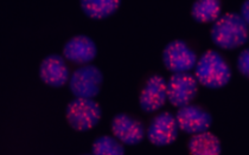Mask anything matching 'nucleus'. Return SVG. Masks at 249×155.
<instances>
[{
    "instance_id": "nucleus-2",
    "label": "nucleus",
    "mask_w": 249,
    "mask_h": 155,
    "mask_svg": "<svg viewBox=\"0 0 249 155\" xmlns=\"http://www.w3.org/2000/svg\"><path fill=\"white\" fill-rule=\"evenodd\" d=\"M194 70L198 83L209 89L223 88L231 78V69L228 62L215 50L205 51L197 59Z\"/></svg>"
},
{
    "instance_id": "nucleus-3",
    "label": "nucleus",
    "mask_w": 249,
    "mask_h": 155,
    "mask_svg": "<svg viewBox=\"0 0 249 155\" xmlns=\"http://www.w3.org/2000/svg\"><path fill=\"white\" fill-rule=\"evenodd\" d=\"M67 121L72 129L87 132L96 126L101 120V108L93 99L76 97L68 104Z\"/></svg>"
},
{
    "instance_id": "nucleus-12",
    "label": "nucleus",
    "mask_w": 249,
    "mask_h": 155,
    "mask_svg": "<svg viewBox=\"0 0 249 155\" xmlns=\"http://www.w3.org/2000/svg\"><path fill=\"white\" fill-rule=\"evenodd\" d=\"M39 77L48 86L61 88L70 80L69 68L66 59L59 55H50L42 62L39 68Z\"/></svg>"
},
{
    "instance_id": "nucleus-16",
    "label": "nucleus",
    "mask_w": 249,
    "mask_h": 155,
    "mask_svg": "<svg viewBox=\"0 0 249 155\" xmlns=\"http://www.w3.org/2000/svg\"><path fill=\"white\" fill-rule=\"evenodd\" d=\"M91 153L94 155H123L124 148L116 138L100 137L94 141Z\"/></svg>"
},
{
    "instance_id": "nucleus-1",
    "label": "nucleus",
    "mask_w": 249,
    "mask_h": 155,
    "mask_svg": "<svg viewBox=\"0 0 249 155\" xmlns=\"http://www.w3.org/2000/svg\"><path fill=\"white\" fill-rule=\"evenodd\" d=\"M211 39L220 49L235 50L249 40V26L240 13H227L213 23Z\"/></svg>"
},
{
    "instance_id": "nucleus-15",
    "label": "nucleus",
    "mask_w": 249,
    "mask_h": 155,
    "mask_svg": "<svg viewBox=\"0 0 249 155\" xmlns=\"http://www.w3.org/2000/svg\"><path fill=\"white\" fill-rule=\"evenodd\" d=\"M220 0H196L192 5L191 16L197 23H215L221 17Z\"/></svg>"
},
{
    "instance_id": "nucleus-18",
    "label": "nucleus",
    "mask_w": 249,
    "mask_h": 155,
    "mask_svg": "<svg viewBox=\"0 0 249 155\" xmlns=\"http://www.w3.org/2000/svg\"><path fill=\"white\" fill-rule=\"evenodd\" d=\"M240 15H241V17L243 18V20H245L249 26V0H246V1L242 4V6H241Z\"/></svg>"
},
{
    "instance_id": "nucleus-8",
    "label": "nucleus",
    "mask_w": 249,
    "mask_h": 155,
    "mask_svg": "<svg viewBox=\"0 0 249 155\" xmlns=\"http://www.w3.org/2000/svg\"><path fill=\"white\" fill-rule=\"evenodd\" d=\"M176 119L179 129L191 135L207 132L213 123V118L207 110L192 104L180 107L176 114Z\"/></svg>"
},
{
    "instance_id": "nucleus-6",
    "label": "nucleus",
    "mask_w": 249,
    "mask_h": 155,
    "mask_svg": "<svg viewBox=\"0 0 249 155\" xmlns=\"http://www.w3.org/2000/svg\"><path fill=\"white\" fill-rule=\"evenodd\" d=\"M197 59L195 51L183 40H173L164 49V65L172 73L190 72L196 67Z\"/></svg>"
},
{
    "instance_id": "nucleus-4",
    "label": "nucleus",
    "mask_w": 249,
    "mask_h": 155,
    "mask_svg": "<svg viewBox=\"0 0 249 155\" xmlns=\"http://www.w3.org/2000/svg\"><path fill=\"white\" fill-rule=\"evenodd\" d=\"M104 75L94 65H82L75 70L69 80V89L75 97L94 99L99 95Z\"/></svg>"
},
{
    "instance_id": "nucleus-14",
    "label": "nucleus",
    "mask_w": 249,
    "mask_h": 155,
    "mask_svg": "<svg viewBox=\"0 0 249 155\" xmlns=\"http://www.w3.org/2000/svg\"><path fill=\"white\" fill-rule=\"evenodd\" d=\"M121 0H81V7L87 17L91 19H105L118 11Z\"/></svg>"
},
{
    "instance_id": "nucleus-10",
    "label": "nucleus",
    "mask_w": 249,
    "mask_h": 155,
    "mask_svg": "<svg viewBox=\"0 0 249 155\" xmlns=\"http://www.w3.org/2000/svg\"><path fill=\"white\" fill-rule=\"evenodd\" d=\"M112 133L121 143L128 146L138 145L145 138V128L142 122L127 114H119L113 119Z\"/></svg>"
},
{
    "instance_id": "nucleus-5",
    "label": "nucleus",
    "mask_w": 249,
    "mask_h": 155,
    "mask_svg": "<svg viewBox=\"0 0 249 155\" xmlns=\"http://www.w3.org/2000/svg\"><path fill=\"white\" fill-rule=\"evenodd\" d=\"M198 91V81L191 72L173 73L167 81V101L173 107L191 104Z\"/></svg>"
},
{
    "instance_id": "nucleus-7",
    "label": "nucleus",
    "mask_w": 249,
    "mask_h": 155,
    "mask_svg": "<svg viewBox=\"0 0 249 155\" xmlns=\"http://www.w3.org/2000/svg\"><path fill=\"white\" fill-rule=\"evenodd\" d=\"M178 130H179V126H178L176 115L169 111H164V113L158 114L151 121L146 132V137L154 146H167L177 140Z\"/></svg>"
},
{
    "instance_id": "nucleus-9",
    "label": "nucleus",
    "mask_w": 249,
    "mask_h": 155,
    "mask_svg": "<svg viewBox=\"0 0 249 155\" xmlns=\"http://www.w3.org/2000/svg\"><path fill=\"white\" fill-rule=\"evenodd\" d=\"M167 101V82L160 75H153L146 82L139 97L140 108L145 113L161 109Z\"/></svg>"
},
{
    "instance_id": "nucleus-13",
    "label": "nucleus",
    "mask_w": 249,
    "mask_h": 155,
    "mask_svg": "<svg viewBox=\"0 0 249 155\" xmlns=\"http://www.w3.org/2000/svg\"><path fill=\"white\" fill-rule=\"evenodd\" d=\"M188 147L192 155H218L222 152L218 138L208 130L192 135Z\"/></svg>"
},
{
    "instance_id": "nucleus-11",
    "label": "nucleus",
    "mask_w": 249,
    "mask_h": 155,
    "mask_svg": "<svg viewBox=\"0 0 249 155\" xmlns=\"http://www.w3.org/2000/svg\"><path fill=\"white\" fill-rule=\"evenodd\" d=\"M97 55V48L91 38L83 36L72 37L63 49V57L74 64L87 65L94 61Z\"/></svg>"
},
{
    "instance_id": "nucleus-17",
    "label": "nucleus",
    "mask_w": 249,
    "mask_h": 155,
    "mask_svg": "<svg viewBox=\"0 0 249 155\" xmlns=\"http://www.w3.org/2000/svg\"><path fill=\"white\" fill-rule=\"evenodd\" d=\"M237 70L241 75L249 78V49H245L241 51V53L237 57Z\"/></svg>"
}]
</instances>
